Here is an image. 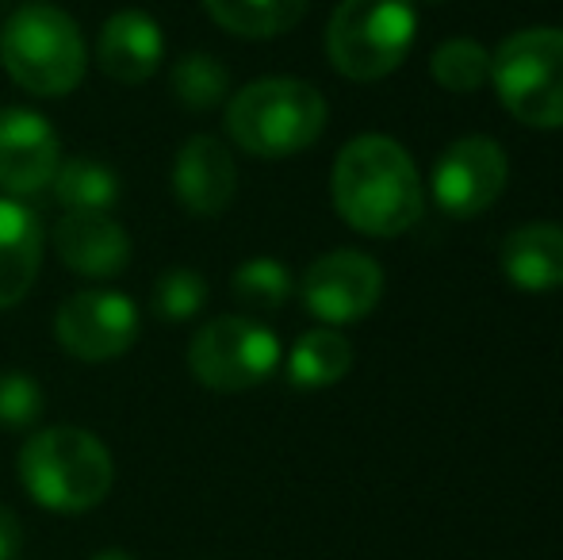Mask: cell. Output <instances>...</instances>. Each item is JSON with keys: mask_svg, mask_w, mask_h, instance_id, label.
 <instances>
[{"mask_svg": "<svg viewBox=\"0 0 563 560\" xmlns=\"http://www.w3.org/2000/svg\"><path fill=\"white\" fill-rule=\"evenodd\" d=\"M0 66L31 97H66L89 69V46L74 15L27 4L0 28Z\"/></svg>", "mask_w": 563, "mask_h": 560, "instance_id": "3957f363", "label": "cell"}, {"mask_svg": "<svg viewBox=\"0 0 563 560\" xmlns=\"http://www.w3.org/2000/svg\"><path fill=\"white\" fill-rule=\"evenodd\" d=\"M280 342L245 315H219L188 345V369L211 392H245L276 373Z\"/></svg>", "mask_w": 563, "mask_h": 560, "instance_id": "52a82bcc", "label": "cell"}, {"mask_svg": "<svg viewBox=\"0 0 563 560\" xmlns=\"http://www.w3.org/2000/svg\"><path fill=\"white\" fill-rule=\"evenodd\" d=\"M410 4H441V0H410Z\"/></svg>", "mask_w": 563, "mask_h": 560, "instance_id": "4316f807", "label": "cell"}, {"mask_svg": "<svg viewBox=\"0 0 563 560\" xmlns=\"http://www.w3.org/2000/svg\"><path fill=\"white\" fill-rule=\"evenodd\" d=\"M115 464L108 446L81 426H46L20 449V484L54 515H85L112 492Z\"/></svg>", "mask_w": 563, "mask_h": 560, "instance_id": "7a4b0ae2", "label": "cell"}, {"mask_svg": "<svg viewBox=\"0 0 563 560\" xmlns=\"http://www.w3.org/2000/svg\"><path fill=\"white\" fill-rule=\"evenodd\" d=\"M23 553V526L12 507H0V560H20Z\"/></svg>", "mask_w": 563, "mask_h": 560, "instance_id": "d4e9b609", "label": "cell"}, {"mask_svg": "<svg viewBox=\"0 0 563 560\" xmlns=\"http://www.w3.org/2000/svg\"><path fill=\"white\" fill-rule=\"evenodd\" d=\"M506 177H510V165H506L503 146L487 135H467L441 154L438 173H433V196L449 216L472 219L495 208Z\"/></svg>", "mask_w": 563, "mask_h": 560, "instance_id": "9c48e42d", "label": "cell"}, {"mask_svg": "<svg viewBox=\"0 0 563 560\" xmlns=\"http://www.w3.org/2000/svg\"><path fill=\"white\" fill-rule=\"evenodd\" d=\"M173 188L192 216H223L238 193V165L227 142H219L216 135L188 139L177 154V165H173Z\"/></svg>", "mask_w": 563, "mask_h": 560, "instance_id": "7c38bea8", "label": "cell"}, {"mask_svg": "<svg viewBox=\"0 0 563 560\" xmlns=\"http://www.w3.org/2000/svg\"><path fill=\"white\" fill-rule=\"evenodd\" d=\"M169 85H173V97L185 108H192V112H211L216 105H223V97L230 89V69L219 58H211V54L196 51V54H185V58L173 66Z\"/></svg>", "mask_w": 563, "mask_h": 560, "instance_id": "ffe728a7", "label": "cell"}, {"mask_svg": "<svg viewBox=\"0 0 563 560\" xmlns=\"http://www.w3.org/2000/svg\"><path fill=\"white\" fill-rule=\"evenodd\" d=\"M43 265V223L20 200H0V311L31 292Z\"/></svg>", "mask_w": 563, "mask_h": 560, "instance_id": "9a60e30c", "label": "cell"}, {"mask_svg": "<svg viewBox=\"0 0 563 560\" xmlns=\"http://www.w3.org/2000/svg\"><path fill=\"white\" fill-rule=\"evenodd\" d=\"M54 254L66 270L89 281H112L131 262V234L115 223L112 216H62L54 227Z\"/></svg>", "mask_w": 563, "mask_h": 560, "instance_id": "4fadbf2b", "label": "cell"}, {"mask_svg": "<svg viewBox=\"0 0 563 560\" xmlns=\"http://www.w3.org/2000/svg\"><path fill=\"white\" fill-rule=\"evenodd\" d=\"M503 273L521 292L563 288V227L526 223L503 242Z\"/></svg>", "mask_w": 563, "mask_h": 560, "instance_id": "2e32d148", "label": "cell"}, {"mask_svg": "<svg viewBox=\"0 0 563 560\" xmlns=\"http://www.w3.org/2000/svg\"><path fill=\"white\" fill-rule=\"evenodd\" d=\"M92 560H134V557L126 553V549H100V553L92 557Z\"/></svg>", "mask_w": 563, "mask_h": 560, "instance_id": "484cf974", "label": "cell"}, {"mask_svg": "<svg viewBox=\"0 0 563 560\" xmlns=\"http://www.w3.org/2000/svg\"><path fill=\"white\" fill-rule=\"evenodd\" d=\"M303 304L322 322H356L379 304L384 273L368 254L334 250L303 273Z\"/></svg>", "mask_w": 563, "mask_h": 560, "instance_id": "30bf717a", "label": "cell"}, {"mask_svg": "<svg viewBox=\"0 0 563 560\" xmlns=\"http://www.w3.org/2000/svg\"><path fill=\"white\" fill-rule=\"evenodd\" d=\"M230 288H234L238 304H245L250 311H280L291 296V273L273 257H253V262L238 265Z\"/></svg>", "mask_w": 563, "mask_h": 560, "instance_id": "44dd1931", "label": "cell"}, {"mask_svg": "<svg viewBox=\"0 0 563 560\" xmlns=\"http://www.w3.org/2000/svg\"><path fill=\"white\" fill-rule=\"evenodd\" d=\"M433 81L449 92H475L490 77V54L472 39H452V43L438 46L430 62Z\"/></svg>", "mask_w": 563, "mask_h": 560, "instance_id": "7402d4cb", "label": "cell"}, {"mask_svg": "<svg viewBox=\"0 0 563 560\" xmlns=\"http://www.w3.org/2000/svg\"><path fill=\"white\" fill-rule=\"evenodd\" d=\"M334 208L353 231L395 239L422 216V180L410 154L387 135L345 142L334 162Z\"/></svg>", "mask_w": 563, "mask_h": 560, "instance_id": "6da1fadb", "label": "cell"}, {"mask_svg": "<svg viewBox=\"0 0 563 560\" xmlns=\"http://www.w3.org/2000/svg\"><path fill=\"white\" fill-rule=\"evenodd\" d=\"M165 58V39L146 12H115L100 28L97 66L119 85H146Z\"/></svg>", "mask_w": 563, "mask_h": 560, "instance_id": "5bb4252c", "label": "cell"}, {"mask_svg": "<svg viewBox=\"0 0 563 560\" xmlns=\"http://www.w3.org/2000/svg\"><path fill=\"white\" fill-rule=\"evenodd\" d=\"M353 369V345L338 330H307L288 358V381L296 388H330Z\"/></svg>", "mask_w": 563, "mask_h": 560, "instance_id": "d6986e66", "label": "cell"}, {"mask_svg": "<svg viewBox=\"0 0 563 560\" xmlns=\"http://www.w3.org/2000/svg\"><path fill=\"white\" fill-rule=\"evenodd\" d=\"M62 165L58 131L46 116L31 108H4L0 112V193L31 196L51 188Z\"/></svg>", "mask_w": 563, "mask_h": 560, "instance_id": "8fae6325", "label": "cell"}, {"mask_svg": "<svg viewBox=\"0 0 563 560\" xmlns=\"http://www.w3.org/2000/svg\"><path fill=\"white\" fill-rule=\"evenodd\" d=\"M490 81L503 108L526 128H563V31L529 28L490 54Z\"/></svg>", "mask_w": 563, "mask_h": 560, "instance_id": "8992f818", "label": "cell"}, {"mask_svg": "<svg viewBox=\"0 0 563 560\" xmlns=\"http://www.w3.org/2000/svg\"><path fill=\"white\" fill-rule=\"evenodd\" d=\"M415 35L410 0H341L327 28V54L349 81H379L407 62Z\"/></svg>", "mask_w": 563, "mask_h": 560, "instance_id": "5b68a950", "label": "cell"}, {"mask_svg": "<svg viewBox=\"0 0 563 560\" xmlns=\"http://www.w3.org/2000/svg\"><path fill=\"white\" fill-rule=\"evenodd\" d=\"M139 307L123 292H77L54 315V338L85 365L115 361L139 342Z\"/></svg>", "mask_w": 563, "mask_h": 560, "instance_id": "ba28073f", "label": "cell"}, {"mask_svg": "<svg viewBox=\"0 0 563 560\" xmlns=\"http://www.w3.org/2000/svg\"><path fill=\"white\" fill-rule=\"evenodd\" d=\"M208 304V281L200 277L196 270H165L162 277L154 281V311L169 322H180V319H192V315L203 311Z\"/></svg>", "mask_w": 563, "mask_h": 560, "instance_id": "603a6c76", "label": "cell"}, {"mask_svg": "<svg viewBox=\"0 0 563 560\" xmlns=\"http://www.w3.org/2000/svg\"><path fill=\"white\" fill-rule=\"evenodd\" d=\"M327 100L296 77H261L227 105V131L253 157H291L327 131Z\"/></svg>", "mask_w": 563, "mask_h": 560, "instance_id": "277c9868", "label": "cell"}, {"mask_svg": "<svg viewBox=\"0 0 563 560\" xmlns=\"http://www.w3.org/2000/svg\"><path fill=\"white\" fill-rule=\"evenodd\" d=\"M54 200L66 208V216L85 211V216H112L119 204V177L104 162L92 157H66L51 180Z\"/></svg>", "mask_w": 563, "mask_h": 560, "instance_id": "e0dca14e", "label": "cell"}, {"mask_svg": "<svg viewBox=\"0 0 563 560\" xmlns=\"http://www.w3.org/2000/svg\"><path fill=\"white\" fill-rule=\"evenodd\" d=\"M43 419V388L27 373H0V426L31 430Z\"/></svg>", "mask_w": 563, "mask_h": 560, "instance_id": "cb8c5ba5", "label": "cell"}, {"mask_svg": "<svg viewBox=\"0 0 563 560\" xmlns=\"http://www.w3.org/2000/svg\"><path fill=\"white\" fill-rule=\"evenodd\" d=\"M208 15L238 39H276L307 12V0H203Z\"/></svg>", "mask_w": 563, "mask_h": 560, "instance_id": "ac0fdd59", "label": "cell"}]
</instances>
